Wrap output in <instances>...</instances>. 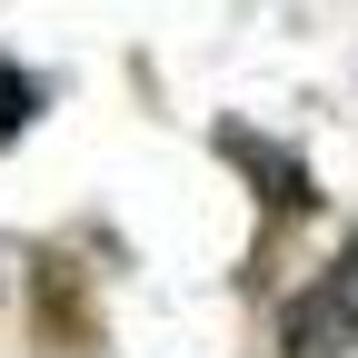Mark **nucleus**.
Masks as SVG:
<instances>
[{
	"label": "nucleus",
	"mask_w": 358,
	"mask_h": 358,
	"mask_svg": "<svg viewBox=\"0 0 358 358\" xmlns=\"http://www.w3.org/2000/svg\"><path fill=\"white\" fill-rule=\"evenodd\" d=\"M229 159H249V179H259V189L279 199V209H308V199H319V189H308V169H299L289 150H259L249 129H229Z\"/></svg>",
	"instance_id": "2"
},
{
	"label": "nucleus",
	"mask_w": 358,
	"mask_h": 358,
	"mask_svg": "<svg viewBox=\"0 0 358 358\" xmlns=\"http://www.w3.org/2000/svg\"><path fill=\"white\" fill-rule=\"evenodd\" d=\"M40 100H50V90H40V80H30L20 60H0V150H10V140H20V129L40 120Z\"/></svg>",
	"instance_id": "3"
},
{
	"label": "nucleus",
	"mask_w": 358,
	"mask_h": 358,
	"mask_svg": "<svg viewBox=\"0 0 358 358\" xmlns=\"http://www.w3.org/2000/svg\"><path fill=\"white\" fill-rule=\"evenodd\" d=\"M338 338H358V259H338V279L289 319V358H329Z\"/></svg>",
	"instance_id": "1"
}]
</instances>
